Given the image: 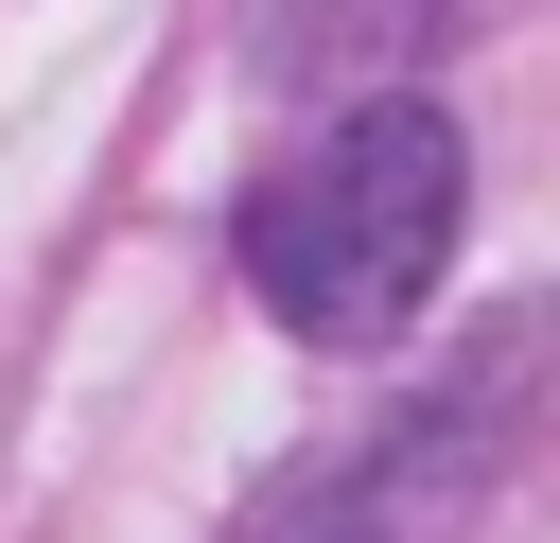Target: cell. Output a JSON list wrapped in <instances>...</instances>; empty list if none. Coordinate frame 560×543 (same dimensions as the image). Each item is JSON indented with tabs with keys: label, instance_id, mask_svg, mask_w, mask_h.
Masks as SVG:
<instances>
[{
	"label": "cell",
	"instance_id": "cell-1",
	"mask_svg": "<svg viewBox=\"0 0 560 543\" xmlns=\"http://www.w3.org/2000/svg\"><path fill=\"white\" fill-rule=\"evenodd\" d=\"M455 228H472V140L438 88H368L332 105L262 193H245V298L315 350H385L438 280H455Z\"/></svg>",
	"mask_w": 560,
	"mask_h": 543
},
{
	"label": "cell",
	"instance_id": "cell-2",
	"mask_svg": "<svg viewBox=\"0 0 560 543\" xmlns=\"http://www.w3.org/2000/svg\"><path fill=\"white\" fill-rule=\"evenodd\" d=\"M490 403H508V368H455L420 420H385L368 455H332V473H298V490H262L228 543H438V508H455V473H472V438H490Z\"/></svg>",
	"mask_w": 560,
	"mask_h": 543
},
{
	"label": "cell",
	"instance_id": "cell-3",
	"mask_svg": "<svg viewBox=\"0 0 560 543\" xmlns=\"http://www.w3.org/2000/svg\"><path fill=\"white\" fill-rule=\"evenodd\" d=\"M350 18H385V35H420V18H438V0H350Z\"/></svg>",
	"mask_w": 560,
	"mask_h": 543
}]
</instances>
